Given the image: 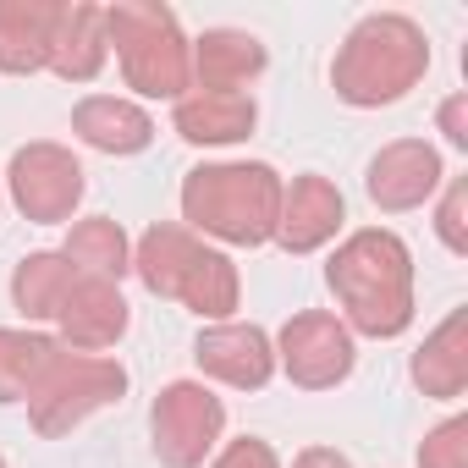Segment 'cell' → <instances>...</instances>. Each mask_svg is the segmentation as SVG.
Listing matches in <instances>:
<instances>
[{
  "label": "cell",
  "mask_w": 468,
  "mask_h": 468,
  "mask_svg": "<svg viewBox=\"0 0 468 468\" xmlns=\"http://www.w3.org/2000/svg\"><path fill=\"white\" fill-rule=\"evenodd\" d=\"M325 287L336 298V320L353 336L369 342H397L408 336L413 314H419V292H413V249L397 238L391 226H358L331 249L325 260Z\"/></svg>",
  "instance_id": "1"
},
{
  "label": "cell",
  "mask_w": 468,
  "mask_h": 468,
  "mask_svg": "<svg viewBox=\"0 0 468 468\" xmlns=\"http://www.w3.org/2000/svg\"><path fill=\"white\" fill-rule=\"evenodd\" d=\"M287 176L271 160H204L182 176V226L215 249H265L276 243Z\"/></svg>",
  "instance_id": "2"
},
{
  "label": "cell",
  "mask_w": 468,
  "mask_h": 468,
  "mask_svg": "<svg viewBox=\"0 0 468 468\" xmlns=\"http://www.w3.org/2000/svg\"><path fill=\"white\" fill-rule=\"evenodd\" d=\"M430 72V34L408 12H369L331 56V89L353 111H386L408 100Z\"/></svg>",
  "instance_id": "3"
},
{
  "label": "cell",
  "mask_w": 468,
  "mask_h": 468,
  "mask_svg": "<svg viewBox=\"0 0 468 468\" xmlns=\"http://www.w3.org/2000/svg\"><path fill=\"white\" fill-rule=\"evenodd\" d=\"M133 276L154 298H171L187 314H198L204 325L238 320V303H243V276L231 265V254L193 238L182 220H154L133 243Z\"/></svg>",
  "instance_id": "4"
},
{
  "label": "cell",
  "mask_w": 468,
  "mask_h": 468,
  "mask_svg": "<svg viewBox=\"0 0 468 468\" xmlns=\"http://www.w3.org/2000/svg\"><path fill=\"white\" fill-rule=\"evenodd\" d=\"M105 39L122 67V83L138 100H182L193 89V39L160 0H116L105 6Z\"/></svg>",
  "instance_id": "5"
},
{
  "label": "cell",
  "mask_w": 468,
  "mask_h": 468,
  "mask_svg": "<svg viewBox=\"0 0 468 468\" xmlns=\"http://www.w3.org/2000/svg\"><path fill=\"white\" fill-rule=\"evenodd\" d=\"M127 397V369L105 353H56L50 369L39 375V386L28 391V424L39 441H61L78 424H89L94 413L116 408Z\"/></svg>",
  "instance_id": "6"
},
{
  "label": "cell",
  "mask_w": 468,
  "mask_h": 468,
  "mask_svg": "<svg viewBox=\"0 0 468 468\" xmlns=\"http://www.w3.org/2000/svg\"><path fill=\"white\" fill-rule=\"evenodd\" d=\"M226 441V402L204 380H165L149 402V452L160 468H204Z\"/></svg>",
  "instance_id": "7"
},
{
  "label": "cell",
  "mask_w": 468,
  "mask_h": 468,
  "mask_svg": "<svg viewBox=\"0 0 468 468\" xmlns=\"http://www.w3.org/2000/svg\"><path fill=\"white\" fill-rule=\"evenodd\" d=\"M0 193H6L17 204V215L34 220V226H72L78 220V204L89 193V171H83V160L67 144L34 138V144L12 149L6 187H0Z\"/></svg>",
  "instance_id": "8"
},
{
  "label": "cell",
  "mask_w": 468,
  "mask_h": 468,
  "mask_svg": "<svg viewBox=\"0 0 468 468\" xmlns=\"http://www.w3.org/2000/svg\"><path fill=\"white\" fill-rule=\"evenodd\" d=\"M271 342H276V369L298 391H336L358 364V336L331 309H298Z\"/></svg>",
  "instance_id": "9"
},
{
  "label": "cell",
  "mask_w": 468,
  "mask_h": 468,
  "mask_svg": "<svg viewBox=\"0 0 468 468\" xmlns=\"http://www.w3.org/2000/svg\"><path fill=\"white\" fill-rule=\"evenodd\" d=\"M441 182H446V160H441V149L430 138H391L364 165V193L386 215L424 209L441 193Z\"/></svg>",
  "instance_id": "10"
},
{
  "label": "cell",
  "mask_w": 468,
  "mask_h": 468,
  "mask_svg": "<svg viewBox=\"0 0 468 468\" xmlns=\"http://www.w3.org/2000/svg\"><path fill=\"white\" fill-rule=\"evenodd\" d=\"M193 364L204 380L231 391H265L276 380V342L254 320H215L193 342Z\"/></svg>",
  "instance_id": "11"
},
{
  "label": "cell",
  "mask_w": 468,
  "mask_h": 468,
  "mask_svg": "<svg viewBox=\"0 0 468 468\" xmlns=\"http://www.w3.org/2000/svg\"><path fill=\"white\" fill-rule=\"evenodd\" d=\"M347 226V198L331 176L320 171H298L282 193V220H276V249L303 260V254H320L342 238Z\"/></svg>",
  "instance_id": "12"
},
{
  "label": "cell",
  "mask_w": 468,
  "mask_h": 468,
  "mask_svg": "<svg viewBox=\"0 0 468 468\" xmlns=\"http://www.w3.org/2000/svg\"><path fill=\"white\" fill-rule=\"evenodd\" d=\"M50 325H56V342H61L67 353H111V347L127 336V325H133V303L122 298L116 282L78 276Z\"/></svg>",
  "instance_id": "13"
},
{
  "label": "cell",
  "mask_w": 468,
  "mask_h": 468,
  "mask_svg": "<svg viewBox=\"0 0 468 468\" xmlns=\"http://www.w3.org/2000/svg\"><path fill=\"white\" fill-rule=\"evenodd\" d=\"M260 127V100L254 94H226V89H187L171 105V133L193 149H231L249 144Z\"/></svg>",
  "instance_id": "14"
},
{
  "label": "cell",
  "mask_w": 468,
  "mask_h": 468,
  "mask_svg": "<svg viewBox=\"0 0 468 468\" xmlns=\"http://www.w3.org/2000/svg\"><path fill=\"white\" fill-rule=\"evenodd\" d=\"M271 67V50L249 28H204L193 39V89H226V94H249Z\"/></svg>",
  "instance_id": "15"
},
{
  "label": "cell",
  "mask_w": 468,
  "mask_h": 468,
  "mask_svg": "<svg viewBox=\"0 0 468 468\" xmlns=\"http://www.w3.org/2000/svg\"><path fill=\"white\" fill-rule=\"evenodd\" d=\"M72 138L89 144L94 154H111V160L144 154L154 144V116L127 94H83L72 105Z\"/></svg>",
  "instance_id": "16"
},
{
  "label": "cell",
  "mask_w": 468,
  "mask_h": 468,
  "mask_svg": "<svg viewBox=\"0 0 468 468\" xmlns=\"http://www.w3.org/2000/svg\"><path fill=\"white\" fill-rule=\"evenodd\" d=\"M67 0H0V72L34 78L50 72V45Z\"/></svg>",
  "instance_id": "17"
},
{
  "label": "cell",
  "mask_w": 468,
  "mask_h": 468,
  "mask_svg": "<svg viewBox=\"0 0 468 468\" xmlns=\"http://www.w3.org/2000/svg\"><path fill=\"white\" fill-rule=\"evenodd\" d=\"M408 380L430 402H457L468 391V309H452L408 358Z\"/></svg>",
  "instance_id": "18"
},
{
  "label": "cell",
  "mask_w": 468,
  "mask_h": 468,
  "mask_svg": "<svg viewBox=\"0 0 468 468\" xmlns=\"http://www.w3.org/2000/svg\"><path fill=\"white\" fill-rule=\"evenodd\" d=\"M111 61V39H105V6H89V0H72L61 6L56 23V45H50V72L61 83H94Z\"/></svg>",
  "instance_id": "19"
},
{
  "label": "cell",
  "mask_w": 468,
  "mask_h": 468,
  "mask_svg": "<svg viewBox=\"0 0 468 468\" xmlns=\"http://www.w3.org/2000/svg\"><path fill=\"white\" fill-rule=\"evenodd\" d=\"M78 276H83V271H72V260H67L61 249H34V254H23V260L12 265V282H6L12 309H17L28 325H45V320H56V309H61V298L72 292Z\"/></svg>",
  "instance_id": "20"
},
{
  "label": "cell",
  "mask_w": 468,
  "mask_h": 468,
  "mask_svg": "<svg viewBox=\"0 0 468 468\" xmlns=\"http://www.w3.org/2000/svg\"><path fill=\"white\" fill-rule=\"evenodd\" d=\"M61 254L72 260V271L100 276V282H116V287L133 276V238H127V226L111 220V215H78L67 226Z\"/></svg>",
  "instance_id": "21"
},
{
  "label": "cell",
  "mask_w": 468,
  "mask_h": 468,
  "mask_svg": "<svg viewBox=\"0 0 468 468\" xmlns=\"http://www.w3.org/2000/svg\"><path fill=\"white\" fill-rule=\"evenodd\" d=\"M61 353V342L50 331L34 325H0V408L28 402V391L39 386V375L50 369V358Z\"/></svg>",
  "instance_id": "22"
},
{
  "label": "cell",
  "mask_w": 468,
  "mask_h": 468,
  "mask_svg": "<svg viewBox=\"0 0 468 468\" xmlns=\"http://www.w3.org/2000/svg\"><path fill=\"white\" fill-rule=\"evenodd\" d=\"M419 468H468V413H446L419 441Z\"/></svg>",
  "instance_id": "23"
},
{
  "label": "cell",
  "mask_w": 468,
  "mask_h": 468,
  "mask_svg": "<svg viewBox=\"0 0 468 468\" xmlns=\"http://www.w3.org/2000/svg\"><path fill=\"white\" fill-rule=\"evenodd\" d=\"M435 238L446 254H468V182L463 176H446L441 193H435Z\"/></svg>",
  "instance_id": "24"
},
{
  "label": "cell",
  "mask_w": 468,
  "mask_h": 468,
  "mask_svg": "<svg viewBox=\"0 0 468 468\" xmlns=\"http://www.w3.org/2000/svg\"><path fill=\"white\" fill-rule=\"evenodd\" d=\"M204 468H282V452L265 435H238V441H220V452Z\"/></svg>",
  "instance_id": "25"
},
{
  "label": "cell",
  "mask_w": 468,
  "mask_h": 468,
  "mask_svg": "<svg viewBox=\"0 0 468 468\" xmlns=\"http://www.w3.org/2000/svg\"><path fill=\"white\" fill-rule=\"evenodd\" d=\"M435 127H441V138H446L452 149L468 154V89H457V94H446V100L435 105Z\"/></svg>",
  "instance_id": "26"
},
{
  "label": "cell",
  "mask_w": 468,
  "mask_h": 468,
  "mask_svg": "<svg viewBox=\"0 0 468 468\" xmlns=\"http://www.w3.org/2000/svg\"><path fill=\"white\" fill-rule=\"evenodd\" d=\"M292 468H353V457L336 452V446H303V452L292 457Z\"/></svg>",
  "instance_id": "27"
},
{
  "label": "cell",
  "mask_w": 468,
  "mask_h": 468,
  "mask_svg": "<svg viewBox=\"0 0 468 468\" xmlns=\"http://www.w3.org/2000/svg\"><path fill=\"white\" fill-rule=\"evenodd\" d=\"M0 209H6V193H0Z\"/></svg>",
  "instance_id": "28"
},
{
  "label": "cell",
  "mask_w": 468,
  "mask_h": 468,
  "mask_svg": "<svg viewBox=\"0 0 468 468\" xmlns=\"http://www.w3.org/2000/svg\"><path fill=\"white\" fill-rule=\"evenodd\" d=\"M0 468H6V457H0Z\"/></svg>",
  "instance_id": "29"
}]
</instances>
